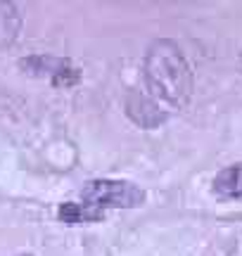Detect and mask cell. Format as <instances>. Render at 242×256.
<instances>
[{
  "label": "cell",
  "mask_w": 242,
  "mask_h": 256,
  "mask_svg": "<svg viewBox=\"0 0 242 256\" xmlns=\"http://www.w3.org/2000/svg\"><path fill=\"white\" fill-rule=\"evenodd\" d=\"M145 81L154 102H166L174 110L188 104L192 95V72L174 40L162 38L150 46L145 57Z\"/></svg>",
  "instance_id": "1"
},
{
  "label": "cell",
  "mask_w": 242,
  "mask_h": 256,
  "mask_svg": "<svg viewBox=\"0 0 242 256\" xmlns=\"http://www.w3.org/2000/svg\"><path fill=\"white\" fill-rule=\"evenodd\" d=\"M81 197L88 206L93 209H107V206H121V209H133L145 202V192L138 185L128 180H90L84 185Z\"/></svg>",
  "instance_id": "2"
},
{
  "label": "cell",
  "mask_w": 242,
  "mask_h": 256,
  "mask_svg": "<svg viewBox=\"0 0 242 256\" xmlns=\"http://www.w3.org/2000/svg\"><path fill=\"white\" fill-rule=\"evenodd\" d=\"M126 112H128L130 119L142 128H157L159 124L166 121V112L159 107V102H154L148 95H138V92H130L128 95Z\"/></svg>",
  "instance_id": "3"
},
{
  "label": "cell",
  "mask_w": 242,
  "mask_h": 256,
  "mask_svg": "<svg viewBox=\"0 0 242 256\" xmlns=\"http://www.w3.org/2000/svg\"><path fill=\"white\" fill-rule=\"evenodd\" d=\"M24 69H28V74H36V76H52L55 83H64V86H72V81L66 78V76H72V78H78V74L76 69L69 66L66 60H52V57H28L22 62Z\"/></svg>",
  "instance_id": "4"
},
{
  "label": "cell",
  "mask_w": 242,
  "mask_h": 256,
  "mask_svg": "<svg viewBox=\"0 0 242 256\" xmlns=\"http://www.w3.org/2000/svg\"><path fill=\"white\" fill-rule=\"evenodd\" d=\"M214 192L218 197H228V200L242 197V164L228 166V168H224L221 174L216 176Z\"/></svg>",
  "instance_id": "5"
},
{
  "label": "cell",
  "mask_w": 242,
  "mask_h": 256,
  "mask_svg": "<svg viewBox=\"0 0 242 256\" xmlns=\"http://www.w3.org/2000/svg\"><path fill=\"white\" fill-rule=\"evenodd\" d=\"M22 28V14L14 2H0V48L14 43Z\"/></svg>",
  "instance_id": "6"
},
{
  "label": "cell",
  "mask_w": 242,
  "mask_h": 256,
  "mask_svg": "<svg viewBox=\"0 0 242 256\" xmlns=\"http://www.w3.org/2000/svg\"><path fill=\"white\" fill-rule=\"evenodd\" d=\"M57 216L64 220V223H88V220H100L102 218V211L100 209H93V206H88V204H74V202H66L60 206L57 211Z\"/></svg>",
  "instance_id": "7"
}]
</instances>
